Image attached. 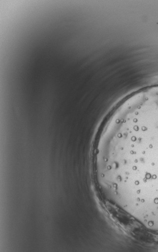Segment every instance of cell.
Instances as JSON below:
<instances>
[{
	"label": "cell",
	"mask_w": 158,
	"mask_h": 252,
	"mask_svg": "<svg viewBox=\"0 0 158 252\" xmlns=\"http://www.w3.org/2000/svg\"><path fill=\"white\" fill-rule=\"evenodd\" d=\"M133 172L140 191H152L158 212V94L141 120L133 152Z\"/></svg>",
	"instance_id": "obj_1"
}]
</instances>
